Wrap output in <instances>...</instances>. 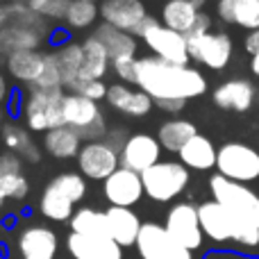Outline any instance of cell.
I'll return each mask as SVG.
<instances>
[{
	"label": "cell",
	"instance_id": "bcb514c9",
	"mask_svg": "<svg viewBox=\"0 0 259 259\" xmlns=\"http://www.w3.org/2000/svg\"><path fill=\"white\" fill-rule=\"evenodd\" d=\"M21 159H27L30 164H39L41 161V148L36 146V143H32V146L21 155Z\"/></svg>",
	"mask_w": 259,
	"mask_h": 259
},
{
	"label": "cell",
	"instance_id": "8d00e7d4",
	"mask_svg": "<svg viewBox=\"0 0 259 259\" xmlns=\"http://www.w3.org/2000/svg\"><path fill=\"white\" fill-rule=\"evenodd\" d=\"M71 94H77L82 98H89L94 103H100V100H107L109 87L105 84L103 80H77L75 84H71Z\"/></svg>",
	"mask_w": 259,
	"mask_h": 259
},
{
	"label": "cell",
	"instance_id": "6da1fadb",
	"mask_svg": "<svg viewBox=\"0 0 259 259\" xmlns=\"http://www.w3.org/2000/svg\"><path fill=\"white\" fill-rule=\"evenodd\" d=\"M152 100H191L207 91V77L193 66H175L164 59L141 57L137 62V84Z\"/></svg>",
	"mask_w": 259,
	"mask_h": 259
},
{
	"label": "cell",
	"instance_id": "5b68a950",
	"mask_svg": "<svg viewBox=\"0 0 259 259\" xmlns=\"http://www.w3.org/2000/svg\"><path fill=\"white\" fill-rule=\"evenodd\" d=\"M209 191L214 200L221 202L225 209H230L239 219L248 221L259 230V189L250 187V184L232 182L216 173L209 180Z\"/></svg>",
	"mask_w": 259,
	"mask_h": 259
},
{
	"label": "cell",
	"instance_id": "30bf717a",
	"mask_svg": "<svg viewBox=\"0 0 259 259\" xmlns=\"http://www.w3.org/2000/svg\"><path fill=\"white\" fill-rule=\"evenodd\" d=\"M166 232L175 239L178 243H182L189 250H200L205 243V234H202L200 216H198V207L191 202H178L168 209L164 223Z\"/></svg>",
	"mask_w": 259,
	"mask_h": 259
},
{
	"label": "cell",
	"instance_id": "74e56055",
	"mask_svg": "<svg viewBox=\"0 0 259 259\" xmlns=\"http://www.w3.org/2000/svg\"><path fill=\"white\" fill-rule=\"evenodd\" d=\"M137 57H123V59H114L112 62V71L123 84H137Z\"/></svg>",
	"mask_w": 259,
	"mask_h": 259
},
{
	"label": "cell",
	"instance_id": "4316f807",
	"mask_svg": "<svg viewBox=\"0 0 259 259\" xmlns=\"http://www.w3.org/2000/svg\"><path fill=\"white\" fill-rule=\"evenodd\" d=\"M196 134H198L196 123L187 121V118H178V116L164 121L159 125V130H157V139H159L161 150L178 152V155Z\"/></svg>",
	"mask_w": 259,
	"mask_h": 259
},
{
	"label": "cell",
	"instance_id": "ac0fdd59",
	"mask_svg": "<svg viewBox=\"0 0 259 259\" xmlns=\"http://www.w3.org/2000/svg\"><path fill=\"white\" fill-rule=\"evenodd\" d=\"M66 250L73 259H123V248L109 237H84L71 232Z\"/></svg>",
	"mask_w": 259,
	"mask_h": 259
},
{
	"label": "cell",
	"instance_id": "f35d334b",
	"mask_svg": "<svg viewBox=\"0 0 259 259\" xmlns=\"http://www.w3.org/2000/svg\"><path fill=\"white\" fill-rule=\"evenodd\" d=\"M71 5L73 0H50V5L44 12V18L46 21H66V14Z\"/></svg>",
	"mask_w": 259,
	"mask_h": 259
},
{
	"label": "cell",
	"instance_id": "681fc988",
	"mask_svg": "<svg viewBox=\"0 0 259 259\" xmlns=\"http://www.w3.org/2000/svg\"><path fill=\"white\" fill-rule=\"evenodd\" d=\"M189 3H191L196 9H200V12H202V7H205V3H207V0H189Z\"/></svg>",
	"mask_w": 259,
	"mask_h": 259
},
{
	"label": "cell",
	"instance_id": "277c9868",
	"mask_svg": "<svg viewBox=\"0 0 259 259\" xmlns=\"http://www.w3.org/2000/svg\"><path fill=\"white\" fill-rule=\"evenodd\" d=\"M134 36L143 41L148 48L152 50V55L175 66H189L191 57H189V39L180 32L170 30V27L161 25V21L148 16L143 21V25L134 32Z\"/></svg>",
	"mask_w": 259,
	"mask_h": 259
},
{
	"label": "cell",
	"instance_id": "9a60e30c",
	"mask_svg": "<svg viewBox=\"0 0 259 259\" xmlns=\"http://www.w3.org/2000/svg\"><path fill=\"white\" fill-rule=\"evenodd\" d=\"M100 18L103 23L123 32H134L148 18V9L143 0H103L100 3Z\"/></svg>",
	"mask_w": 259,
	"mask_h": 259
},
{
	"label": "cell",
	"instance_id": "7bdbcfd3",
	"mask_svg": "<svg viewBox=\"0 0 259 259\" xmlns=\"http://www.w3.org/2000/svg\"><path fill=\"white\" fill-rule=\"evenodd\" d=\"M18 3H21L25 9H30V12L41 14V16H44V12H46V7L50 5V0H18Z\"/></svg>",
	"mask_w": 259,
	"mask_h": 259
},
{
	"label": "cell",
	"instance_id": "f546056e",
	"mask_svg": "<svg viewBox=\"0 0 259 259\" xmlns=\"http://www.w3.org/2000/svg\"><path fill=\"white\" fill-rule=\"evenodd\" d=\"M198 16H200V9H196L189 0H166L161 7V25L170 27L184 36L196 25Z\"/></svg>",
	"mask_w": 259,
	"mask_h": 259
},
{
	"label": "cell",
	"instance_id": "2e32d148",
	"mask_svg": "<svg viewBox=\"0 0 259 259\" xmlns=\"http://www.w3.org/2000/svg\"><path fill=\"white\" fill-rule=\"evenodd\" d=\"M107 105L118 114H125L132 118H141L148 116L150 109L155 107V100L141 89H132L130 84L116 82L109 84V94H107Z\"/></svg>",
	"mask_w": 259,
	"mask_h": 259
},
{
	"label": "cell",
	"instance_id": "ba28073f",
	"mask_svg": "<svg viewBox=\"0 0 259 259\" xmlns=\"http://www.w3.org/2000/svg\"><path fill=\"white\" fill-rule=\"evenodd\" d=\"M219 175L232 180V182L250 184L259 180V152L248 143L230 141L219 148L216 159Z\"/></svg>",
	"mask_w": 259,
	"mask_h": 259
},
{
	"label": "cell",
	"instance_id": "b9f144b4",
	"mask_svg": "<svg viewBox=\"0 0 259 259\" xmlns=\"http://www.w3.org/2000/svg\"><path fill=\"white\" fill-rule=\"evenodd\" d=\"M155 107L159 112H166V114H180L184 107H187V100H157Z\"/></svg>",
	"mask_w": 259,
	"mask_h": 259
},
{
	"label": "cell",
	"instance_id": "4fadbf2b",
	"mask_svg": "<svg viewBox=\"0 0 259 259\" xmlns=\"http://www.w3.org/2000/svg\"><path fill=\"white\" fill-rule=\"evenodd\" d=\"M159 161H161L159 139L148 132L132 134L121 150V166L134 170V173H139V175L146 173L148 168H152V166L159 164Z\"/></svg>",
	"mask_w": 259,
	"mask_h": 259
},
{
	"label": "cell",
	"instance_id": "cb8c5ba5",
	"mask_svg": "<svg viewBox=\"0 0 259 259\" xmlns=\"http://www.w3.org/2000/svg\"><path fill=\"white\" fill-rule=\"evenodd\" d=\"M41 148H44L50 157H55V159L66 161V159H73V157L77 159V155H80V150H82V137L75 130L64 125V127L46 132Z\"/></svg>",
	"mask_w": 259,
	"mask_h": 259
},
{
	"label": "cell",
	"instance_id": "e0dca14e",
	"mask_svg": "<svg viewBox=\"0 0 259 259\" xmlns=\"http://www.w3.org/2000/svg\"><path fill=\"white\" fill-rule=\"evenodd\" d=\"M59 239L46 225H27L18 234V252L23 259H55Z\"/></svg>",
	"mask_w": 259,
	"mask_h": 259
},
{
	"label": "cell",
	"instance_id": "816d5d0a",
	"mask_svg": "<svg viewBox=\"0 0 259 259\" xmlns=\"http://www.w3.org/2000/svg\"><path fill=\"white\" fill-rule=\"evenodd\" d=\"M3 205H5V198H3V196H0V209H3Z\"/></svg>",
	"mask_w": 259,
	"mask_h": 259
},
{
	"label": "cell",
	"instance_id": "9c48e42d",
	"mask_svg": "<svg viewBox=\"0 0 259 259\" xmlns=\"http://www.w3.org/2000/svg\"><path fill=\"white\" fill-rule=\"evenodd\" d=\"M134 248L139 259H198L196 252L175 241L159 223H143Z\"/></svg>",
	"mask_w": 259,
	"mask_h": 259
},
{
	"label": "cell",
	"instance_id": "d590c367",
	"mask_svg": "<svg viewBox=\"0 0 259 259\" xmlns=\"http://www.w3.org/2000/svg\"><path fill=\"white\" fill-rule=\"evenodd\" d=\"M30 193V182L25 180V175H3L0 178V196L5 200H25V196Z\"/></svg>",
	"mask_w": 259,
	"mask_h": 259
},
{
	"label": "cell",
	"instance_id": "60d3db41",
	"mask_svg": "<svg viewBox=\"0 0 259 259\" xmlns=\"http://www.w3.org/2000/svg\"><path fill=\"white\" fill-rule=\"evenodd\" d=\"M127 139H130V137H125V130H121V127H118V130H109V132H107V137H105L103 141L107 143V146H112L114 150H116L118 155H121V150H123V146H125V141H127Z\"/></svg>",
	"mask_w": 259,
	"mask_h": 259
},
{
	"label": "cell",
	"instance_id": "8fae6325",
	"mask_svg": "<svg viewBox=\"0 0 259 259\" xmlns=\"http://www.w3.org/2000/svg\"><path fill=\"white\" fill-rule=\"evenodd\" d=\"M232 39L225 32H207L202 36L189 39V57L211 71H223L232 59Z\"/></svg>",
	"mask_w": 259,
	"mask_h": 259
},
{
	"label": "cell",
	"instance_id": "484cf974",
	"mask_svg": "<svg viewBox=\"0 0 259 259\" xmlns=\"http://www.w3.org/2000/svg\"><path fill=\"white\" fill-rule=\"evenodd\" d=\"M94 36L105 46V50L109 53V57L114 59H123V57H137V36L130 34V32L116 30V27L107 25V23H100L94 30Z\"/></svg>",
	"mask_w": 259,
	"mask_h": 259
},
{
	"label": "cell",
	"instance_id": "d4e9b609",
	"mask_svg": "<svg viewBox=\"0 0 259 259\" xmlns=\"http://www.w3.org/2000/svg\"><path fill=\"white\" fill-rule=\"evenodd\" d=\"M216 159H219V150L214 148V141L205 134H196L180 150V161L193 170H211L216 166Z\"/></svg>",
	"mask_w": 259,
	"mask_h": 259
},
{
	"label": "cell",
	"instance_id": "d6a6232c",
	"mask_svg": "<svg viewBox=\"0 0 259 259\" xmlns=\"http://www.w3.org/2000/svg\"><path fill=\"white\" fill-rule=\"evenodd\" d=\"M100 16V5L91 3V0H73V5L68 7L66 14V25L73 30H87L96 23V18Z\"/></svg>",
	"mask_w": 259,
	"mask_h": 259
},
{
	"label": "cell",
	"instance_id": "836d02e7",
	"mask_svg": "<svg viewBox=\"0 0 259 259\" xmlns=\"http://www.w3.org/2000/svg\"><path fill=\"white\" fill-rule=\"evenodd\" d=\"M3 141H5V148L9 152H14V155H23L34 143L30 139V132L25 127L16 125V123H9V125L3 127Z\"/></svg>",
	"mask_w": 259,
	"mask_h": 259
},
{
	"label": "cell",
	"instance_id": "c3c4849f",
	"mask_svg": "<svg viewBox=\"0 0 259 259\" xmlns=\"http://www.w3.org/2000/svg\"><path fill=\"white\" fill-rule=\"evenodd\" d=\"M250 71H252V75H257V77H259V55L250 59Z\"/></svg>",
	"mask_w": 259,
	"mask_h": 259
},
{
	"label": "cell",
	"instance_id": "52a82bcc",
	"mask_svg": "<svg viewBox=\"0 0 259 259\" xmlns=\"http://www.w3.org/2000/svg\"><path fill=\"white\" fill-rule=\"evenodd\" d=\"M64 123L71 130H75L82 137V141L94 143L103 141L107 137V118H105L103 109L98 103L89 98H82L77 94H66L64 98Z\"/></svg>",
	"mask_w": 259,
	"mask_h": 259
},
{
	"label": "cell",
	"instance_id": "8992f818",
	"mask_svg": "<svg viewBox=\"0 0 259 259\" xmlns=\"http://www.w3.org/2000/svg\"><path fill=\"white\" fill-rule=\"evenodd\" d=\"M189 180H191L189 168L182 161L173 159H161L159 164L141 173L143 191L155 202H170L173 198H178L189 187Z\"/></svg>",
	"mask_w": 259,
	"mask_h": 259
},
{
	"label": "cell",
	"instance_id": "f5cc1de1",
	"mask_svg": "<svg viewBox=\"0 0 259 259\" xmlns=\"http://www.w3.org/2000/svg\"><path fill=\"white\" fill-rule=\"evenodd\" d=\"M91 3H98V5H100V3H103V0H91Z\"/></svg>",
	"mask_w": 259,
	"mask_h": 259
},
{
	"label": "cell",
	"instance_id": "ab89813d",
	"mask_svg": "<svg viewBox=\"0 0 259 259\" xmlns=\"http://www.w3.org/2000/svg\"><path fill=\"white\" fill-rule=\"evenodd\" d=\"M21 168H23L21 155H14V152L0 155V178L3 175H21Z\"/></svg>",
	"mask_w": 259,
	"mask_h": 259
},
{
	"label": "cell",
	"instance_id": "3957f363",
	"mask_svg": "<svg viewBox=\"0 0 259 259\" xmlns=\"http://www.w3.org/2000/svg\"><path fill=\"white\" fill-rule=\"evenodd\" d=\"M64 89H39L30 87L21 103V116L27 130L32 132H50L64 127Z\"/></svg>",
	"mask_w": 259,
	"mask_h": 259
},
{
	"label": "cell",
	"instance_id": "f907efd6",
	"mask_svg": "<svg viewBox=\"0 0 259 259\" xmlns=\"http://www.w3.org/2000/svg\"><path fill=\"white\" fill-rule=\"evenodd\" d=\"M3 123H5V112H3V107H0V127H5Z\"/></svg>",
	"mask_w": 259,
	"mask_h": 259
},
{
	"label": "cell",
	"instance_id": "7402d4cb",
	"mask_svg": "<svg viewBox=\"0 0 259 259\" xmlns=\"http://www.w3.org/2000/svg\"><path fill=\"white\" fill-rule=\"evenodd\" d=\"M216 14L221 21L243 30H259V0H219Z\"/></svg>",
	"mask_w": 259,
	"mask_h": 259
},
{
	"label": "cell",
	"instance_id": "f1b7e54d",
	"mask_svg": "<svg viewBox=\"0 0 259 259\" xmlns=\"http://www.w3.org/2000/svg\"><path fill=\"white\" fill-rule=\"evenodd\" d=\"M44 44V34L34 30H27L21 25H7L0 30V55L5 59L9 55L25 53V50H39V46Z\"/></svg>",
	"mask_w": 259,
	"mask_h": 259
},
{
	"label": "cell",
	"instance_id": "ee69618b",
	"mask_svg": "<svg viewBox=\"0 0 259 259\" xmlns=\"http://www.w3.org/2000/svg\"><path fill=\"white\" fill-rule=\"evenodd\" d=\"M243 46H246L248 55H252V57H257V55H259V30L250 32V34L246 36V41H243Z\"/></svg>",
	"mask_w": 259,
	"mask_h": 259
},
{
	"label": "cell",
	"instance_id": "ffe728a7",
	"mask_svg": "<svg viewBox=\"0 0 259 259\" xmlns=\"http://www.w3.org/2000/svg\"><path fill=\"white\" fill-rule=\"evenodd\" d=\"M255 103V87L248 80H228L214 89V105L225 112H248Z\"/></svg>",
	"mask_w": 259,
	"mask_h": 259
},
{
	"label": "cell",
	"instance_id": "4dcf8cb0",
	"mask_svg": "<svg viewBox=\"0 0 259 259\" xmlns=\"http://www.w3.org/2000/svg\"><path fill=\"white\" fill-rule=\"evenodd\" d=\"M55 62H57V71L62 77V87L64 89H71V84H75L80 80V71H82V44H66L57 46L53 50Z\"/></svg>",
	"mask_w": 259,
	"mask_h": 259
},
{
	"label": "cell",
	"instance_id": "f6af8a7d",
	"mask_svg": "<svg viewBox=\"0 0 259 259\" xmlns=\"http://www.w3.org/2000/svg\"><path fill=\"white\" fill-rule=\"evenodd\" d=\"M12 21H14L12 5H0V30H3V27H7V25H12Z\"/></svg>",
	"mask_w": 259,
	"mask_h": 259
},
{
	"label": "cell",
	"instance_id": "e575fe53",
	"mask_svg": "<svg viewBox=\"0 0 259 259\" xmlns=\"http://www.w3.org/2000/svg\"><path fill=\"white\" fill-rule=\"evenodd\" d=\"M53 182L57 184L73 202H80L82 198L87 196V180L82 173H71V170H68V173H59Z\"/></svg>",
	"mask_w": 259,
	"mask_h": 259
},
{
	"label": "cell",
	"instance_id": "83f0119b",
	"mask_svg": "<svg viewBox=\"0 0 259 259\" xmlns=\"http://www.w3.org/2000/svg\"><path fill=\"white\" fill-rule=\"evenodd\" d=\"M73 207H75V202H73L57 184L55 182L46 184L44 193H41V200H39V209L46 219L55 221V223H66V221L71 223L73 214H75Z\"/></svg>",
	"mask_w": 259,
	"mask_h": 259
},
{
	"label": "cell",
	"instance_id": "603a6c76",
	"mask_svg": "<svg viewBox=\"0 0 259 259\" xmlns=\"http://www.w3.org/2000/svg\"><path fill=\"white\" fill-rule=\"evenodd\" d=\"M112 68V57L94 34L82 41V71L80 80H103Z\"/></svg>",
	"mask_w": 259,
	"mask_h": 259
},
{
	"label": "cell",
	"instance_id": "d6986e66",
	"mask_svg": "<svg viewBox=\"0 0 259 259\" xmlns=\"http://www.w3.org/2000/svg\"><path fill=\"white\" fill-rule=\"evenodd\" d=\"M105 219H107L109 239H114L121 248L137 246V239L143 223L132 209H127V207H109V209H105Z\"/></svg>",
	"mask_w": 259,
	"mask_h": 259
},
{
	"label": "cell",
	"instance_id": "7c38bea8",
	"mask_svg": "<svg viewBox=\"0 0 259 259\" xmlns=\"http://www.w3.org/2000/svg\"><path fill=\"white\" fill-rule=\"evenodd\" d=\"M77 168L87 180L105 182L114 170L121 168V155L105 141L84 143L77 155Z\"/></svg>",
	"mask_w": 259,
	"mask_h": 259
},
{
	"label": "cell",
	"instance_id": "5bb4252c",
	"mask_svg": "<svg viewBox=\"0 0 259 259\" xmlns=\"http://www.w3.org/2000/svg\"><path fill=\"white\" fill-rule=\"evenodd\" d=\"M103 196L112 207H132L146 196L141 175L130 168H118L103 182Z\"/></svg>",
	"mask_w": 259,
	"mask_h": 259
},
{
	"label": "cell",
	"instance_id": "7dc6e473",
	"mask_svg": "<svg viewBox=\"0 0 259 259\" xmlns=\"http://www.w3.org/2000/svg\"><path fill=\"white\" fill-rule=\"evenodd\" d=\"M9 98H12V89H9V84H7V77L0 71V107H3Z\"/></svg>",
	"mask_w": 259,
	"mask_h": 259
},
{
	"label": "cell",
	"instance_id": "1f68e13d",
	"mask_svg": "<svg viewBox=\"0 0 259 259\" xmlns=\"http://www.w3.org/2000/svg\"><path fill=\"white\" fill-rule=\"evenodd\" d=\"M68 225H71V232H75V234H84V237H109L105 211L94 209V207H80L73 214Z\"/></svg>",
	"mask_w": 259,
	"mask_h": 259
},
{
	"label": "cell",
	"instance_id": "7a4b0ae2",
	"mask_svg": "<svg viewBox=\"0 0 259 259\" xmlns=\"http://www.w3.org/2000/svg\"><path fill=\"white\" fill-rule=\"evenodd\" d=\"M198 216H200L202 234L214 246L234 248L246 255H259V230L225 209L221 202L207 200L198 205Z\"/></svg>",
	"mask_w": 259,
	"mask_h": 259
},
{
	"label": "cell",
	"instance_id": "44dd1931",
	"mask_svg": "<svg viewBox=\"0 0 259 259\" xmlns=\"http://www.w3.org/2000/svg\"><path fill=\"white\" fill-rule=\"evenodd\" d=\"M5 68H7V73L14 80L23 82V84H27V87H34L36 82L41 80V75H44L46 53L25 50V53L9 55V57L5 59Z\"/></svg>",
	"mask_w": 259,
	"mask_h": 259
}]
</instances>
